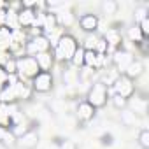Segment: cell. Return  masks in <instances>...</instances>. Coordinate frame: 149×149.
Masks as SVG:
<instances>
[{
  "mask_svg": "<svg viewBox=\"0 0 149 149\" xmlns=\"http://www.w3.org/2000/svg\"><path fill=\"white\" fill-rule=\"evenodd\" d=\"M97 56H98V54H97L95 51H91V49H84V67L97 70Z\"/></svg>",
  "mask_w": 149,
  "mask_h": 149,
  "instance_id": "d6986e66",
  "label": "cell"
},
{
  "mask_svg": "<svg viewBox=\"0 0 149 149\" xmlns=\"http://www.w3.org/2000/svg\"><path fill=\"white\" fill-rule=\"evenodd\" d=\"M16 19H18L19 26H23V28H30V26H33L35 21H37V11H35V7H32V6H25V4H23V9L16 13Z\"/></svg>",
  "mask_w": 149,
  "mask_h": 149,
  "instance_id": "ba28073f",
  "label": "cell"
},
{
  "mask_svg": "<svg viewBox=\"0 0 149 149\" xmlns=\"http://www.w3.org/2000/svg\"><path fill=\"white\" fill-rule=\"evenodd\" d=\"M128 37H130V40H132L133 44H135V42H137V44H142V42L146 40L144 35H142V32L139 30L137 25H133L132 28H128Z\"/></svg>",
  "mask_w": 149,
  "mask_h": 149,
  "instance_id": "7402d4cb",
  "label": "cell"
},
{
  "mask_svg": "<svg viewBox=\"0 0 149 149\" xmlns=\"http://www.w3.org/2000/svg\"><path fill=\"white\" fill-rule=\"evenodd\" d=\"M30 128H33V126H28L26 123H14V125L9 128V132H11V133L14 135V139L18 140V139H19V137H23Z\"/></svg>",
  "mask_w": 149,
  "mask_h": 149,
  "instance_id": "ac0fdd59",
  "label": "cell"
},
{
  "mask_svg": "<svg viewBox=\"0 0 149 149\" xmlns=\"http://www.w3.org/2000/svg\"><path fill=\"white\" fill-rule=\"evenodd\" d=\"M146 16H147V9H146V7H137V9H135V21H137V23H139L140 19H144Z\"/></svg>",
  "mask_w": 149,
  "mask_h": 149,
  "instance_id": "f546056e",
  "label": "cell"
},
{
  "mask_svg": "<svg viewBox=\"0 0 149 149\" xmlns=\"http://www.w3.org/2000/svg\"><path fill=\"white\" fill-rule=\"evenodd\" d=\"M121 121H123V125H126V126H132L133 123H135V114L132 112V111H121Z\"/></svg>",
  "mask_w": 149,
  "mask_h": 149,
  "instance_id": "484cf974",
  "label": "cell"
},
{
  "mask_svg": "<svg viewBox=\"0 0 149 149\" xmlns=\"http://www.w3.org/2000/svg\"><path fill=\"white\" fill-rule=\"evenodd\" d=\"M54 86V79L51 72H39L32 79V91L33 93H49Z\"/></svg>",
  "mask_w": 149,
  "mask_h": 149,
  "instance_id": "8992f818",
  "label": "cell"
},
{
  "mask_svg": "<svg viewBox=\"0 0 149 149\" xmlns=\"http://www.w3.org/2000/svg\"><path fill=\"white\" fill-rule=\"evenodd\" d=\"M11 42H13V33H11V30H9L7 26H2V28H0V51L9 49Z\"/></svg>",
  "mask_w": 149,
  "mask_h": 149,
  "instance_id": "e0dca14e",
  "label": "cell"
},
{
  "mask_svg": "<svg viewBox=\"0 0 149 149\" xmlns=\"http://www.w3.org/2000/svg\"><path fill=\"white\" fill-rule=\"evenodd\" d=\"M4 70L7 72V76H9V77L14 76V74H16V58H9L7 63L4 65Z\"/></svg>",
  "mask_w": 149,
  "mask_h": 149,
  "instance_id": "83f0119b",
  "label": "cell"
},
{
  "mask_svg": "<svg viewBox=\"0 0 149 149\" xmlns=\"http://www.w3.org/2000/svg\"><path fill=\"white\" fill-rule=\"evenodd\" d=\"M9 81V76H7V72L4 70V67L0 65V86H6Z\"/></svg>",
  "mask_w": 149,
  "mask_h": 149,
  "instance_id": "4dcf8cb0",
  "label": "cell"
},
{
  "mask_svg": "<svg viewBox=\"0 0 149 149\" xmlns=\"http://www.w3.org/2000/svg\"><path fill=\"white\" fill-rule=\"evenodd\" d=\"M0 109H2V104H0Z\"/></svg>",
  "mask_w": 149,
  "mask_h": 149,
  "instance_id": "836d02e7",
  "label": "cell"
},
{
  "mask_svg": "<svg viewBox=\"0 0 149 149\" xmlns=\"http://www.w3.org/2000/svg\"><path fill=\"white\" fill-rule=\"evenodd\" d=\"M111 139H112L111 135H104V137H102V144H111V142H112Z\"/></svg>",
  "mask_w": 149,
  "mask_h": 149,
  "instance_id": "d6a6232c",
  "label": "cell"
},
{
  "mask_svg": "<svg viewBox=\"0 0 149 149\" xmlns=\"http://www.w3.org/2000/svg\"><path fill=\"white\" fill-rule=\"evenodd\" d=\"M137 142H139L140 149H149V130H147V128H142V130L139 132Z\"/></svg>",
  "mask_w": 149,
  "mask_h": 149,
  "instance_id": "cb8c5ba5",
  "label": "cell"
},
{
  "mask_svg": "<svg viewBox=\"0 0 149 149\" xmlns=\"http://www.w3.org/2000/svg\"><path fill=\"white\" fill-rule=\"evenodd\" d=\"M144 70H146V67H144V63L140 61V60H133L130 65H128V68L123 72L125 76L128 77V79H132V81H135V79H139L142 74H144Z\"/></svg>",
  "mask_w": 149,
  "mask_h": 149,
  "instance_id": "4fadbf2b",
  "label": "cell"
},
{
  "mask_svg": "<svg viewBox=\"0 0 149 149\" xmlns=\"http://www.w3.org/2000/svg\"><path fill=\"white\" fill-rule=\"evenodd\" d=\"M39 130L35 128H30L23 137L18 139V146H21L23 149H35L39 146Z\"/></svg>",
  "mask_w": 149,
  "mask_h": 149,
  "instance_id": "8fae6325",
  "label": "cell"
},
{
  "mask_svg": "<svg viewBox=\"0 0 149 149\" xmlns=\"http://www.w3.org/2000/svg\"><path fill=\"white\" fill-rule=\"evenodd\" d=\"M137 26H139V30L142 32L144 39H147V37H149V16H146L144 19H140V21L137 23Z\"/></svg>",
  "mask_w": 149,
  "mask_h": 149,
  "instance_id": "4316f807",
  "label": "cell"
},
{
  "mask_svg": "<svg viewBox=\"0 0 149 149\" xmlns=\"http://www.w3.org/2000/svg\"><path fill=\"white\" fill-rule=\"evenodd\" d=\"M104 39L107 40V44H109V47L111 46H114L116 49H119L121 47V42H123V37H121V33L116 30V28H112V30H109L105 35H104Z\"/></svg>",
  "mask_w": 149,
  "mask_h": 149,
  "instance_id": "2e32d148",
  "label": "cell"
},
{
  "mask_svg": "<svg viewBox=\"0 0 149 149\" xmlns=\"http://www.w3.org/2000/svg\"><path fill=\"white\" fill-rule=\"evenodd\" d=\"M79 26L84 33H95L98 28V18L93 13H86L79 18Z\"/></svg>",
  "mask_w": 149,
  "mask_h": 149,
  "instance_id": "30bf717a",
  "label": "cell"
},
{
  "mask_svg": "<svg viewBox=\"0 0 149 149\" xmlns=\"http://www.w3.org/2000/svg\"><path fill=\"white\" fill-rule=\"evenodd\" d=\"M60 149H77V144L70 139H65V140L60 142Z\"/></svg>",
  "mask_w": 149,
  "mask_h": 149,
  "instance_id": "f1b7e54d",
  "label": "cell"
},
{
  "mask_svg": "<svg viewBox=\"0 0 149 149\" xmlns=\"http://www.w3.org/2000/svg\"><path fill=\"white\" fill-rule=\"evenodd\" d=\"M109 100H111L112 107L118 109V111H125V109L128 107V102H130V100H126V98H123V97H119V95H114V93H112V97H111Z\"/></svg>",
  "mask_w": 149,
  "mask_h": 149,
  "instance_id": "603a6c76",
  "label": "cell"
},
{
  "mask_svg": "<svg viewBox=\"0 0 149 149\" xmlns=\"http://www.w3.org/2000/svg\"><path fill=\"white\" fill-rule=\"evenodd\" d=\"M7 133H9V128H7V126H4V125H0V144L6 140Z\"/></svg>",
  "mask_w": 149,
  "mask_h": 149,
  "instance_id": "1f68e13d",
  "label": "cell"
},
{
  "mask_svg": "<svg viewBox=\"0 0 149 149\" xmlns=\"http://www.w3.org/2000/svg\"><path fill=\"white\" fill-rule=\"evenodd\" d=\"M112 90H114V95H119V97L130 100L135 95V81L128 79L125 74H118L112 81Z\"/></svg>",
  "mask_w": 149,
  "mask_h": 149,
  "instance_id": "5b68a950",
  "label": "cell"
},
{
  "mask_svg": "<svg viewBox=\"0 0 149 149\" xmlns=\"http://www.w3.org/2000/svg\"><path fill=\"white\" fill-rule=\"evenodd\" d=\"M133 60H135L133 53H132V51H128V49H123V47L116 49V51H114V54H112V65L118 68V72H119V74H123Z\"/></svg>",
  "mask_w": 149,
  "mask_h": 149,
  "instance_id": "52a82bcc",
  "label": "cell"
},
{
  "mask_svg": "<svg viewBox=\"0 0 149 149\" xmlns=\"http://www.w3.org/2000/svg\"><path fill=\"white\" fill-rule=\"evenodd\" d=\"M97 40H98V37H97L95 33H86V37H84V46H81V47H83V49H91V51H95Z\"/></svg>",
  "mask_w": 149,
  "mask_h": 149,
  "instance_id": "d4e9b609",
  "label": "cell"
},
{
  "mask_svg": "<svg viewBox=\"0 0 149 149\" xmlns=\"http://www.w3.org/2000/svg\"><path fill=\"white\" fill-rule=\"evenodd\" d=\"M95 114H97V109H95L91 104H88L86 100L79 102V105H77V109H76V116H77V119H79L81 123H90V121L95 118Z\"/></svg>",
  "mask_w": 149,
  "mask_h": 149,
  "instance_id": "9c48e42d",
  "label": "cell"
},
{
  "mask_svg": "<svg viewBox=\"0 0 149 149\" xmlns=\"http://www.w3.org/2000/svg\"><path fill=\"white\" fill-rule=\"evenodd\" d=\"M70 63H72L74 67H77V68H83V67H84V49H83L81 46L77 47V51H76V53H74V56H72Z\"/></svg>",
  "mask_w": 149,
  "mask_h": 149,
  "instance_id": "ffe728a7",
  "label": "cell"
},
{
  "mask_svg": "<svg viewBox=\"0 0 149 149\" xmlns=\"http://www.w3.org/2000/svg\"><path fill=\"white\" fill-rule=\"evenodd\" d=\"M40 72L39 65H37V60L33 56H28V54H21L16 58V74L19 76L21 81H32L37 74Z\"/></svg>",
  "mask_w": 149,
  "mask_h": 149,
  "instance_id": "3957f363",
  "label": "cell"
},
{
  "mask_svg": "<svg viewBox=\"0 0 149 149\" xmlns=\"http://www.w3.org/2000/svg\"><path fill=\"white\" fill-rule=\"evenodd\" d=\"M18 100L16 97V90H14V83H9L6 86H2L0 90V104H14Z\"/></svg>",
  "mask_w": 149,
  "mask_h": 149,
  "instance_id": "5bb4252c",
  "label": "cell"
},
{
  "mask_svg": "<svg viewBox=\"0 0 149 149\" xmlns=\"http://www.w3.org/2000/svg\"><path fill=\"white\" fill-rule=\"evenodd\" d=\"M35 60H37V65H39V68H40V72H51V68H53V65H54V54L51 53V51H46V53H40V54H37V56H33Z\"/></svg>",
  "mask_w": 149,
  "mask_h": 149,
  "instance_id": "7c38bea8",
  "label": "cell"
},
{
  "mask_svg": "<svg viewBox=\"0 0 149 149\" xmlns=\"http://www.w3.org/2000/svg\"><path fill=\"white\" fill-rule=\"evenodd\" d=\"M79 47V42L77 39L74 37L72 33H63L58 42H56V47H54V60H60V61H70L74 53L77 51Z\"/></svg>",
  "mask_w": 149,
  "mask_h": 149,
  "instance_id": "6da1fadb",
  "label": "cell"
},
{
  "mask_svg": "<svg viewBox=\"0 0 149 149\" xmlns=\"http://www.w3.org/2000/svg\"><path fill=\"white\" fill-rule=\"evenodd\" d=\"M56 26H58V16L54 13H44V16H42V28L47 30V32H53V30H56Z\"/></svg>",
  "mask_w": 149,
  "mask_h": 149,
  "instance_id": "9a60e30c",
  "label": "cell"
},
{
  "mask_svg": "<svg viewBox=\"0 0 149 149\" xmlns=\"http://www.w3.org/2000/svg\"><path fill=\"white\" fill-rule=\"evenodd\" d=\"M109 84H105L104 81H97L90 86L88 93H86V102L91 104L95 109H102L107 105L111 95H109Z\"/></svg>",
  "mask_w": 149,
  "mask_h": 149,
  "instance_id": "7a4b0ae2",
  "label": "cell"
},
{
  "mask_svg": "<svg viewBox=\"0 0 149 149\" xmlns=\"http://www.w3.org/2000/svg\"><path fill=\"white\" fill-rule=\"evenodd\" d=\"M46 51H51V42L46 35L42 33H37V35H32L26 42H25V54L28 56H37L40 53H46Z\"/></svg>",
  "mask_w": 149,
  "mask_h": 149,
  "instance_id": "277c9868",
  "label": "cell"
},
{
  "mask_svg": "<svg viewBox=\"0 0 149 149\" xmlns=\"http://www.w3.org/2000/svg\"><path fill=\"white\" fill-rule=\"evenodd\" d=\"M118 2L116 0H104L102 2V6H100V9H102V13L104 14H116L118 13Z\"/></svg>",
  "mask_w": 149,
  "mask_h": 149,
  "instance_id": "44dd1931",
  "label": "cell"
}]
</instances>
